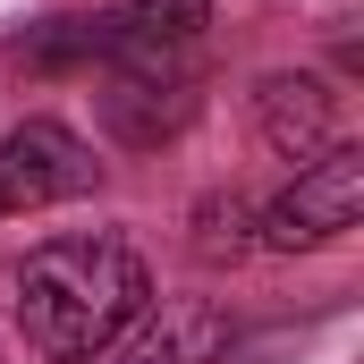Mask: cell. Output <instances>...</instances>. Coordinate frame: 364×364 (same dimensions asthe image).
Returning <instances> with one entry per match:
<instances>
[{
    "label": "cell",
    "instance_id": "cell-7",
    "mask_svg": "<svg viewBox=\"0 0 364 364\" xmlns=\"http://www.w3.org/2000/svg\"><path fill=\"white\" fill-rule=\"evenodd\" d=\"M195 255H203V263L255 255V203H246V195H203V212H195Z\"/></svg>",
    "mask_w": 364,
    "mask_h": 364
},
{
    "label": "cell",
    "instance_id": "cell-1",
    "mask_svg": "<svg viewBox=\"0 0 364 364\" xmlns=\"http://www.w3.org/2000/svg\"><path fill=\"white\" fill-rule=\"evenodd\" d=\"M153 305V272L119 229H77L43 237L17 272V331L51 364H93L127 339V322Z\"/></svg>",
    "mask_w": 364,
    "mask_h": 364
},
{
    "label": "cell",
    "instance_id": "cell-4",
    "mask_svg": "<svg viewBox=\"0 0 364 364\" xmlns=\"http://www.w3.org/2000/svg\"><path fill=\"white\" fill-rule=\"evenodd\" d=\"M255 127H263V144H272L279 161H322L331 144H348L339 136V93L322 85V77H305V68H279V77H263V93H255Z\"/></svg>",
    "mask_w": 364,
    "mask_h": 364
},
{
    "label": "cell",
    "instance_id": "cell-2",
    "mask_svg": "<svg viewBox=\"0 0 364 364\" xmlns=\"http://www.w3.org/2000/svg\"><path fill=\"white\" fill-rule=\"evenodd\" d=\"M364 212V144H331L322 161H305L288 195H272L255 212V246L272 255H314V246H339Z\"/></svg>",
    "mask_w": 364,
    "mask_h": 364
},
{
    "label": "cell",
    "instance_id": "cell-5",
    "mask_svg": "<svg viewBox=\"0 0 364 364\" xmlns=\"http://www.w3.org/2000/svg\"><path fill=\"white\" fill-rule=\"evenodd\" d=\"M229 356V305L220 296H170L127 322L119 364H220Z\"/></svg>",
    "mask_w": 364,
    "mask_h": 364
},
{
    "label": "cell",
    "instance_id": "cell-6",
    "mask_svg": "<svg viewBox=\"0 0 364 364\" xmlns=\"http://www.w3.org/2000/svg\"><path fill=\"white\" fill-rule=\"evenodd\" d=\"M203 26H212V0H119V17L102 26V43L136 51V60H178Z\"/></svg>",
    "mask_w": 364,
    "mask_h": 364
},
{
    "label": "cell",
    "instance_id": "cell-3",
    "mask_svg": "<svg viewBox=\"0 0 364 364\" xmlns=\"http://www.w3.org/2000/svg\"><path fill=\"white\" fill-rule=\"evenodd\" d=\"M102 186V161L77 127L60 119H26L0 136V220H26V212H51V203H77Z\"/></svg>",
    "mask_w": 364,
    "mask_h": 364
}]
</instances>
